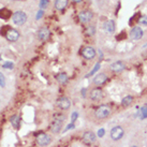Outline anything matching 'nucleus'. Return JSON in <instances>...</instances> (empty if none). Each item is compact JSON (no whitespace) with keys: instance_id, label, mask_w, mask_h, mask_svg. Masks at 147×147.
I'll return each instance as SVG.
<instances>
[{"instance_id":"obj_13","label":"nucleus","mask_w":147,"mask_h":147,"mask_svg":"<svg viewBox=\"0 0 147 147\" xmlns=\"http://www.w3.org/2000/svg\"><path fill=\"white\" fill-rule=\"evenodd\" d=\"M49 36H51V32L47 27H42L38 31V38L41 41H46L49 38Z\"/></svg>"},{"instance_id":"obj_7","label":"nucleus","mask_w":147,"mask_h":147,"mask_svg":"<svg viewBox=\"0 0 147 147\" xmlns=\"http://www.w3.org/2000/svg\"><path fill=\"white\" fill-rule=\"evenodd\" d=\"M94 16V14L91 11L89 10H85V11H82L80 14H78V19H80V23L83 24H86V23H89L91 21V18Z\"/></svg>"},{"instance_id":"obj_30","label":"nucleus","mask_w":147,"mask_h":147,"mask_svg":"<svg viewBox=\"0 0 147 147\" xmlns=\"http://www.w3.org/2000/svg\"><path fill=\"white\" fill-rule=\"evenodd\" d=\"M2 67H3V68H9V69H12V68H13V63H10V61H8V63H5V65H3Z\"/></svg>"},{"instance_id":"obj_17","label":"nucleus","mask_w":147,"mask_h":147,"mask_svg":"<svg viewBox=\"0 0 147 147\" xmlns=\"http://www.w3.org/2000/svg\"><path fill=\"white\" fill-rule=\"evenodd\" d=\"M69 0H55V8L58 11H63L68 7Z\"/></svg>"},{"instance_id":"obj_21","label":"nucleus","mask_w":147,"mask_h":147,"mask_svg":"<svg viewBox=\"0 0 147 147\" xmlns=\"http://www.w3.org/2000/svg\"><path fill=\"white\" fill-rule=\"evenodd\" d=\"M0 16L3 19H9L10 16H11V12L7 9H2L1 10V13H0Z\"/></svg>"},{"instance_id":"obj_2","label":"nucleus","mask_w":147,"mask_h":147,"mask_svg":"<svg viewBox=\"0 0 147 147\" xmlns=\"http://www.w3.org/2000/svg\"><path fill=\"white\" fill-rule=\"evenodd\" d=\"M94 115L98 119H105L111 115V107L108 105H100L94 112Z\"/></svg>"},{"instance_id":"obj_34","label":"nucleus","mask_w":147,"mask_h":147,"mask_svg":"<svg viewBox=\"0 0 147 147\" xmlns=\"http://www.w3.org/2000/svg\"><path fill=\"white\" fill-rule=\"evenodd\" d=\"M130 147H138V146H135V145H133V146H130Z\"/></svg>"},{"instance_id":"obj_19","label":"nucleus","mask_w":147,"mask_h":147,"mask_svg":"<svg viewBox=\"0 0 147 147\" xmlns=\"http://www.w3.org/2000/svg\"><path fill=\"white\" fill-rule=\"evenodd\" d=\"M132 102H133V97H132V96H126V97H124L122 100H121V104H122L124 106H129Z\"/></svg>"},{"instance_id":"obj_32","label":"nucleus","mask_w":147,"mask_h":147,"mask_svg":"<svg viewBox=\"0 0 147 147\" xmlns=\"http://www.w3.org/2000/svg\"><path fill=\"white\" fill-rule=\"evenodd\" d=\"M43 14V10H41L40 12L38 13V16H37V19H40V17H41V15Z\"/></svg>"},{"instance_id":"obj_24","label":"nucleus","mask_w":147,"mask_h":147,"mask_svg":"<svg viewBox=\"0 0 147 147\" xmlns=\"http://www.w3.org/2000/svg\"><path fill=\"white\" fill-rule=\"evenodd\" d=\"M0 86L1 87H5V75L0 72Z\"/></svg>"},{"instance_id":"obj_28","label":"nucleus","mask_w":147,"mask_h":147,"mask_svg":"<svg viewBox=\"0 0 147 147\" xmlns=\"http://www.w3.org/2000/svg\"><path fill=\"white\" fill-rule=\"evenodd\" d=\"M47 5H49V0H41L40 7L42 8V9H43V8H45Z\"/></svg>"},{"instance_id":"obj_15","label":"nucleus","mask_w":147,"mask_h":147,"mask_svg":"<svg viewBox=\"0 0 147 147\" xmlns=\"http://www.w3.org/2000/svg\"><path fill=\"white\" fill-rule=\"evenodd\" d=\"M107 80V75L104 74V73H100L98 75H96L94 77V84L97 85V86H100V85H103L104 83H106Z\"/></svg>"},{"instance_id":"obj_10","label":"nucleus","mask_w":147,"mask_h":147,"mask_svg":"<svg viewBox=\"0 0 147 147\" xmlns=\"http://www.w3.org/2000/svg\"><path fill=\"white\" fill-rule=\"evenodd\" d=\"M96 54H97L96 53V49H94V47H91V46H86V47L82 51V55H83V57H84L85 59H88V60L94 58Z\"/></svg>"},{"instance_id":"obj_29","label":"nucleus","mask_w":147,"mask_h":147,"mask_svg":"<svg viewBox=\"0 0 147 147\" xmlns=\"http://www.w3.org/2000/svg\"><path fill=\"white\" fill-rule=\"evenodd\" d=\"M99 67H100V63H97V65H96V66H94V69H92V71H91V72H90V73H89V74H88V75H92V74H94V71H97V70H98V69H99Z\"/></svg>"},{"instance_id":"obj_27","label":"nucleus","mask_w":147,"mask_h":147,"mask_svg":"<svg viewBox=\"0 0 147 147\" xmlns=\"http://www.w3.org/2000/svg\"><path fill=\"white\" fill-rule=\"evenodd\" d=\"M104 134H105V129H103V128L99 129V131H98V136H99V138H102V136H104Z\"/></svg>"},{"instance_id":"obj_33","label":"nucleus","mask_w":147,"mask_h":147,"mask_svg":"<svg viewBox=\"0 0 147 147\" xmlns=\"http://www.w3.org/2000/svg\"><path fill=\"white\" fill-rule=\"evenodd\" d=\"M73 2H75V3H80V2H82L83 0H72Z\"/></svg>"},{"instance_id":"obj_8","label":"nucleus","mask_w":147,"mask_h":147,"mask_svg":"<svg viewBox=\"0 0 147 147\" xmlns=\"http://www.w3.org/2000/svg\"><path fill=\"white\" fill-rule=\"evenodd\" d=\"M96 141H97V136H96V134L94 132L87 131V132H85L83 134V142L86 145H91V144L96 143Z\"/></svg>"},{"instance_id":"obj_35","label":"nucleus","mask_w":147,"mask_h":147,"mask_svg":"<svg viewBox=\"0 0 147 147\" xmlns=\"http://www.w3.org/2000/svg\"><path fill=\"white\" fill-rule=\"evenodd\" d=\"M0 60H1V55H0Z\"/></svg>"},{"instance_id":"obj_23","label":"nucleus","mask_w":147,"mask_h":147,"mask_svg":"<svg viewBox=\"0 0 147 147\" xmlns=\"http://www.w3.org/2000/svg\"><path fill=\"white\" fill-rule=\"evenodd\" d=\"M138 23L141 25H144V26H147V15H144L142 17L138 19Z\"/></svg>"},{"instance_id":"obj_16","label":"nucleus","mask_w":147,"mask_h":147,"mask_svg":"<svg viewBox=\"0 0 147 147\" xmlns=\"http://www.w3.org/2000/svg\"><path fill=\"white\" fill-rule=\"evenodd\" d=\"M103 29L107 32H111V33L112 32H114L115 31V22L112 21V19L106 21V22L103 24Z\"/></svg>"},{"instance_id":"obj_6","label":"nucleus","mask_w":147,"mask_h":147,"mask_svg":"<svg viewBox=\"0 0 147 147\" xmlns=\"http://www.w3.org/2000/svg\"><path fill=\"white\" fill-rule=\"evenodd\" d=\"M37 143L40 145V146H47L49 143H51V136L46 133H40L37 135Z\"/></svg>"},{"instance_id":"obj_9","label":"nucleus","mask_w":147,"mask_h":147,"mask_svg":"<svg viewBox=\"0 0 147 147\" xmlns=\"http://www.w3.org/2000/svg\"><path fill=\"white\" fill-rule=\"evenodd\" d=\"M58 108L60 110H68L69 107L71 106V100L67 97H63V98H59L56 102Z\"/></svg>"},{"instance_id":"obj_26","label":"nucleus","mask_w":147,"mask_h":147,"mask_svg":"<svg viewBox=\"0 0 147 147\" xmlns=\"http://www.w3.org/2000/svg\"><path fill=\"white\" fill-rule=\"evenodd\" d=\"M78 117V113H76V112H73L72 113V116H71V122H74L76 120V118Z\"/></svg>"},{"instance_id":"obj_12","label":"nucleus","mask_w":147,"mask_h":147,"mask_svg":"<svg viewBox=\"0 0 147 147\" xmlns=\"http://www.w3.org/2000/svg\"><path fill=\"white\" fill-rule=\"evenodd\" d=\"M89 97L92 101H99V100H101L103 98L102 89H100V88H94V89H91Z\"/></svg>"},{"instance_id":"obj_14","label":"nucleus","mask_w":147,"mask_h":147,"mask_svg":"<svg viewBox=\"0 0 147 147\" xmlns=\"http://www.w3.org/2000/svg\"><path fill=\"white\" fill-rule=\"evenodd\" d=\"M143 37V30L141 27H133L130 32V38L133 40H140Z\"/></svg>"},{"instance_id":"obj_25","label":"nucleus","mask_w":147,"mask_h":147,"mask_svg":"<svg viewBox=\"0 0 147 147\" xmlns=\"http://www.w3.org/2000/svg\"><path fill=\"white\" fill-rule=\"evenodd\" d=\"M142 118H146L147 117V105L142 107Z\"/></svg>"},{"instance_id":"obj_22","label":"nucleus","mask_w":147,"mask_h":147,"mask_svg":"<svg viewBox=\"0 0 147 147\" xmlns=\"http://www.w3.org/2000/svg\"><path fill=\"white\" fill-rule=\"evenodd\" d=\"M94 32H96V28H94V26L87 27V29H86V33H87V36H94Z\"/></svg>"},{"instance_id":"obj_1","label":"nucleus","mask_w":147,"mask_h":147,"mask_svg":"<svg viewBox=\"0 0 147 147\" xmlns=\"http://www.w3.org/2000/svg\"><path fill=\"white\" fill-rule=\"evenodd\" d=\"M65 116H61V114H59V115H55L54 117L53 121L51 122V125H49V129L51 131L53 132V133H58L60 130H61V127H63V122L65 120Z\"/></svg>"},{"instance_id":"obj_4","label":"nucleus","mask_w":147,"mask_h":147,"mask_svg":"<svg viewBox=\"0 0 147 147\" xmlns=\"http://www.w3.org/2000/svg\"><path fill=\"white\" fill-rule=\"evenodd\" d=\"M12 21L15 25L17 26H22L24 25L27 21V14L23 11H17L12 15Z\"/></svg>"},{"instance_id":"obj_31","label":"nucleus","mask_w":147,"mask_h":147,"mask_svg":"<svg viewBox=\"0 0 147 147\" xmlns=\"http://www.w3.org/2000/svg\"><path fill=\"white\" fill-rule=\"evenodd\" d=\"M73 128H74V125H73V122H72L71 125H69L67 127V128H66V130H65V131H68V130H70V129H73Z\"/></svg>"},{"instance_id":"obj_3","label":"nucleus","mask_w":147,"mask_h":147,"mask_svg":"<svg viewBox=\"0 0 147 147\" xmlns=\"http://www.w3.org/2000/svg\"><path fill=\"white\" fill-rule=\"evenodd\" d=\"M124 134H125V130H124V128L121 126H115V127H113L111 132H110L111 138L113 141H115V142L121 140V138L124 136Z\"/></svg>"},{"instance_id":"obj_18","label":"nucleus","mask_w":147,"mask_h":147,"mask_svg":"<svg viewBox=\"0 0 147 147\" xmlns=\"http://www.w3.org/2000/svg\"><path fill=\"white\" fill-rule=\"evenodd\" d=\"M56 78H57L58 83L61 85H65L68 83V80H69V77H68L67 73H59L57 76H56Z\"/></svg>"},{"instance_id":"obj_20","label":"nucleus","mask_w":147,"mask_h":147,"mask_svg":"<svg viewBox=\"0 0 147 147\" xmlns=\"http://www.w3.org/2000/svg\"><path fill=\"white\" fill-rule=\"evenodd\" d=\"M10 121H11V125L13 126L14 128H18V125H19V117L17 115H14L10 118Z\"/></svg>"},{"instance_id":"obj_5","label":"nucleus","mask_w":147,"mask_h":147,"mask_svg":"<svg viewBox=\"0 0 147 147\" xmlns=\"http://www.w3.org/2000/svg\"><path fill=\"white\" fill-rule=\"evenodd\" d=\"M7 40L10 41V42H15L19 39V32L16 30V29H13V28H8L7 31L5 33Z\"/></svg>"},{"instance_id":"obj_11","label":"nucleus","mask_w":147,"mask_h":147,"mask_svg":"<svg viewBox=\"0 0 147 147\" xmlns=\"http://www.w3.org/2000/svg\"><path fill=\"white\" fill-rule=\"evenodd\" d=\"M126 68V65L122 61L120 60H118V61H115V63H113L110 66V69H111V71L115 72V73H119V72L124 71Z\"/></svg>"}]
</instances>
